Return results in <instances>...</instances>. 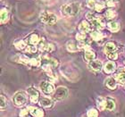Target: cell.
<instances>
[{
	"label": "cell",
	"instance_id": "1",
	"mask_svg": "<svg viewBox=\"0 0 125 117\" xmlns=\"http://www.w3.org/2000/svg\"><path fill=\"white\" fill-rule=\"evenodd\" d=\"M81 10V5L77 2L71 3V4H66L63 5L61 7V12L64 16L67 17H73L76 16Z\"/></svg>",
	"mask_w": 125,
	"mask_h": 117
},
{
	"label": "cell",
	"instance_id": "2",
	"mask_svg": "<svg viewBox=\"0 0 125 117\" xmlns=\"http://www.w3.org/2000/svg\"><path fill=\"white\" fill-rule=\"evenodd\" d=\"M86 18L87 20L91 23V25H93L96 30H103L105 27V23H104V18L102 16H97L96 15L95 13H91V12H89L87 13L86 14Z\"/></svg>",
	"mask_w": 125,
	"mask_h": 117
},
{
	"label": "cell",
	"instance_id": "3",
	"mask_svg": "<svg viewBox=\"0 0 125 117\" xmlns=\"http://www.w3.org/2000/svg\"><path fill=\"white\" fill-rule=\"evenodd\" d=\"M40 20L42 22H44L48 25H54L57 21V17L55 13H50L48 11H44L40 14Z\"/></svg>",
	"mask_w": 125,
	"mask_h": 117
},
{
	"label": "cell",
	"instance_id": "4",
	"mask_svg": "<svg viewBox=\"0 0 125 117\" xmlns=\"http://www.w3.org/2000/svg\"><path fill=\"white\" fill-rule=\"evenodd\" d=\"M13 103L17 106H22L27 103L28 100V96L24 91H18L14 94L13 97Z\"/></svg>",
	"mask_w": 125,
	"mask_h": 117
},
{
	"label": "cell",
	"instance_id": "5",
	"mask_svg": "<svg viewBox=\"0 0 125 117\" xmlns=\"http://www.w3.org/2000/svg\"><path fill=\"white\" fill-rule=\"evenodd\" d=\"M68 94H69V91H68L67 88H65V87H58L55 89L54 95H53V98L55 99V100H57V101H61V100H63V99L67 97Z\"/></svg>",
	"mask_w": 125,
	"mask_h": 117
},
{
	"label": "cell",
	"instance_id": "6",
	"mask_svg": "<svg viewBox=\"0 0 125 117\" xmlns=\"http://www.w3.org/2000/svg\"><path fill=\"white\" fill-rule=\"evenodd\" d=\"M39 87H40V89L45 95H50L55 90L54 85L52 83L48 82V81H42L40 85H39Z\"/></svg>",
	"mask_w": 125,
	"mask_h": 117
},
{
	"label": "cell",
	"instance_id": "7",
	"mask_svg": "<svg viewBox=\"0 0 125 117\" xmlns=\"http://www.w3.org/2000/svg\"><path fill=\"white\" fill-rule=\"evenodd\" d=\"M79 31L81 33H84V34H87V33H89V32H91V23L89 22L88 20H83V21H81L79 24Z\"/></svg>",
	"mask_w": 125,
	"mask_h": 117
},
{
	"label": "cell",
	"instance_id": "8",
	"mask_svg": "<svg viewBox=\"0 0 125 117\" xmlns=\"http://www.w3.org/2000/svg\"><path fill=\"white\" fill-rule=\"evenodd\" d=\"M24 41L26 42L27 45H31V46H35V45L39 44V42L40 41L39 36L37 33H31L30 35L24 39Z\"/></svg>",
	"mask_w": 125,
	"mask_h": 117
},
{
	"label": "cell",
	"instance_id": "9",
	"mask_svg": "<svg viewBox=\"0 0 125 117\" xmlns=\"http://www.w3.org/2000/svg\"><path fill=\"white\" fill-rule=\"evenodd\" d=\"M28 95L31 99V103L37 104L39 100V92L35 88H28Z\"/></svg>",
	"mask_w": 125,
	"mask_h": 117
},
{
	"label": "cell",
	"instance_id": "10",
	"mask_svg": "<svg viewBox=\"0 0 125 117\" xmlns=\"http://www.w3.org/2000/svg\"><path fill=\"white\" fill-rule=\"evenodd\" d=\"M42 64H49L52 68L57 67L59 65V62H58L57 59L52 57V56H49V55H43L42 56Z\"/></svg>",
	"mask_w": 125,
	"mask_h": 117
},
{
	"label": "cell",
	"instance_id": "11",
	"mask_svg": "<svg viewBox=\"0 0 125 117\" xmlns=\"http://www.w3.org/2000/svg\"><path fill=\"white\" fill-rule=\"evenodd\" d=\"M103 70L105 73L107 74H111L116 70V64H115L114 61H109V62H107L104 65V67H103Z\"/></svg>",
	"mask_w": 125,
	"mask_h": 117
},
{
	"label": "cell",
	"instance_id": "12",
	"mask_svg": "<svg viewBox=\"0 0 125 117\" xmlns=\"http://www.w3.org/2000/svg\"><path fill=\"white\" fill-rule=\"evenodd\" d=\"M116 50H117V46H116V44H115V42H112V41L107 42L104 47V52L106 55H108L110 53L116 52Z\"/></svg>",
	"mask_w": 125,
	"mask_h": 117
},
{
	"label": "cell",
	"instance_id": "13",
	"mask_svg": "<svg viewBox=\"0 0 125 117\" xmlns=\"http://www.w3.org/2000/svg\"><path fill=\"white\" fill-rule=\"evenodd\" d=\"M89 68L90 70L94 71V72H100L103 69V65H102V63L100 61L94 60V61L89 64Z\"/></svg>",
	"mask_w": 125,
	"mask_h": 117
},
{
	"label": "cell",
	"instance_id": "14",
	"mask_svg": "<svg viewBox=\"0 0 125 117\" xmlns=\"http://www.w3.org/2000/svg\"><path fill=\"white\" fill-rule=\"evenodd\" d=\"M104 84L111 90H115L117 88V81L115 80V78H113V77H108L104 81Z\"/></svg>",
	"mask_w": 125,
	"mask_h": 117
},
{
	"label": "cell",
	"instance_id": "15",
	"mask_svg": "<svg viewBox=\"0 0 125 117\" xmlns=\"http://www.w3.org/2000/svg\"><path fill=\"white\" fill-rule=\"evenodd\" d=\"M66 49H67L69 52L75 53L80 49V47H79V44H77L75 41L70 40V41H68L67 43H66Z\"/></svg>",
	"mask_w": 125,
	"mask_h": 117
},
{
	"label": "cell",
	"instance_id": "16",
	"mask_svg": "<svg viewBox=\"0 0 125 117\" xmlns=\"http://www.w3.org/2000/svg\"><path fill=\"white\" fill-rule=\"evenodd\" d=\"M30 114L33 117H44L45 113L43 109L39 107H31L30 108Z\"/></svg>",
	"mask_w": 125,
	"mask_h": 117
},
{
	"label": "cell",
	"instance_id": "17",
	"mask_svg": "<svg viewBox=\"0 0 125 117\" xmlns=\"http://www.w3.org/2000/svg\"><path fill=\"white\" fill-rule=\"evenodd\" d=\"M39 105L46 108H51L54 106V101L52 99L47 98V97H43L39 100Z\"/></svg>",
	"mask_w": 125,
	"mask_h": 117
},
{
	"label": "cell",
	"instance_id": "18",
	"mask_svg": "<svg viewBox=\"0 0 125 117\" xmlns=\"http://www.w3.org/2000/svg\"><path fill=\"white\" fill-rule=\"evenodd\" d=\"M95 58H96V54H95L94 51L89 50V49L85 51V53H84V59H85L86 62L90 63V62H92V61H94Z\"/></svg>",
	"mask_w": 125,
	"mask_h": 117
},
{
	"label": "cell",
	"instance_id": "19",
	"mask_svg": "<svg viewBox=\"0 0 125 117\" xmlns=\"http://www.w3.org/2000/svg\"><path fill=\"white\" fill-rule=\"evenodd\" d=\"M107 28L112 32H118V31H120V24L118 23L117 21H111L107 24Z\"/></svg>",
	"mask_w": 125,
	"mask_h": 117
},
{
	"label": "cell",
	"instance_id": "20",
	"mask_svg": "<svg viewBox=\"0 0 125 117\" xmlns=\"http://www.w3.org/2000/svg\"><path fill=\"white\" fill-rule=\"evenodd\" d=\"M0 15H1V23L4 24L5 22H7L9 20V11L6 8H2L1 12H0Z\"/></svg>",
	"mask_w": 125,
	"mask_h": 117
},
{
	"label": "cell",
	"instance_id": "21",
	"mask_svg": "<svg viewBox=\"0 0 125 117\" xmlns=\"http://www.w3.org/2000/svg\"><path fill=\"white\" fill-rule=\"evenodd\" d=\"M96 103H97V108H98L100 111H103L106 108V98L104 97H102V96H99L97 100H96Z\"/></svg>",
	"mask_w": 125,
	"mask_h": 117
},
{
	"label": "cell",
	"instance_id": "22",
	"mask_svg": "<svg viewBox=\"0 0 125 117\" xmlns=\"http://www.w3.org/2000/svg\"><path fill=\"white\" fill-rule=\"evenodd\" d=\"M116 16H117V13L115 10H113V9H108V10L105 11V13H104L105 19L109 20L110 21L116 18Z\"/></svg>",
	"mask_w": 125,
	"mask_h": 117
},
{
	"label": "cell",
	"instance_id": "23",
	"mask_svg": "<svg viewBox=\"0 0 125 117\" xmlns=\"http://www.w3.org/2000/svg\"><path fill=\"white\" fill-rule=\"evenodd\" d=\"M16 61L18 63H21V64H30L31 63V58H29L27 55H18L16 56Z\"/></svg>",
	"mask_w": 125,
	"mask_h": 117
},
{
	"label": "cell",
	"instance_id": "24",
	"mask_svg": "<svg viewBox=\"0 0 125 117\" xmlns=\"http://www.w3.org/2000/svg\"><path fill=\"white\" fill-rule=\"evenodd\" d=\"M91 38L95 41H101L102 39H104V34L98 31H94L91 32Z\"/></svg>",
	"mask_w": 125,
	"mask_h": 117
},
{
	"label": "cell",
	"instance_id": "25",
	"mask_svg": "<svg viewBox=\"0 0 125 117\" xmlns=\"http://www.w3.org/2000/svg\"><path fill=\"white\" fill-rule=\"evenodd\" d=\"M14 47L17 48L18 50H23L26 48V47L28 46V45L26 44V42L24 41V39L22 40V39H18V40H15L14 41Z\"/></svg>",
	"mask_w": 125,
	"mask_h": 117
},
{
	"label": "cell",
	"instance_id": "26",
	"mask_svg": "<svg viewBox=\"0 0 125 117\" xmlns=\"http://www.w3.org/2000/svg\"><path fill=\"white\" fill-rule=\"evenodd\" d=\"M105 5H106V4L104 2H103V1H97V2L96 3L95 10H96V12H97V13H101V12L104 11V8H105Z\"/></svg>",
	"mask_w": 125,
	"mask_h": 117
},
{
	"label": "cell",
	"instance_id": "27",
	"mask_svg": "<svg viewBox=\"0 0 125 117\" xmlns=\"http://www.w3.org/2000/svg\"><path fill=\"white\" fill-rule=\"evenodd\" d=\"M115 108V102L112 98H106V108L108 111H113Z\"/></svg>",
	"mask_w": 125,
	"mask_h": 117
},
{
	"label": "cell",
	"instance_id": "28",
	"mask_svg": "<svg viewBox=\"0 0 125 117\" xmlns=\"http://www.w3.org/2000/svg\"><path fill=\"white\" fill-rule=\"evenodd\" d=\"M41 59L39 57H34L31 58V63H30V65L31 66H34V67H39V65L41 64Z\"/></svg>",
	"mask_w": 125,
	"mask_h": 117
},
{
	"label": "cell",
	"instance_id": "29",
	"mask_svg": "<svg viewBox=\"0 0 125 117\" xmlns=\"http://www.w3.org/2000/svg\"><path fill=\"white\" fill-rule=\"evenodd\" d=\"M55 50V45L53 44V43H51V42H47L44 51H46V52H47V53H52V52H54Z\"/></svg>",
	"mask_w": 125,
	"mask_h": 117
},
{
	"label": "cell",
	"instance_id": "30",
	"mask_svg": "<svg viewBox=\"0 0 125 117\" xmlns=\"http://www.w3.org/2000/svg\"><path fill=\"white\" fill-rule=\"evenodd\" d=\"M76 39L79 41V43H81V42H84V41H87L88 40V38H87L86 34L84 33H81V32H79V33L76 34L75 36Z\"/></svg>",
	"mask_w": 125,
	"mask_h": 117
},
{
	"label": "cell",
	"instance_id": "31",
	"mask_svg": "<svg viewBox=\"0 0 125 117\" xmlns=\"http://www.w3.org/2000/svg\"><path fill=\"white\" fill-rule=\"evenodd\" d=\"M25 52L27 54H35L37 52V50H38V47H35V46H31V45H28L25 48Z\"/></svg>",
	"mask_w": 125,
	"mask_h": 117
},
{
	"label": "cell",
	"instance_id": "32",
	"mask_svg": "<svg viewBox=\"0 0 125 117\" xmlns=\"http://www.w3.org/2000/svg\"><path fill=\"white\" fill-rule=\"evenodd\" d=\"M46 44H47V42H46L45 39L44 38H42V39H40V41L39 42V44H38V49L40 50V51H44Z\"/></svg>",
	"mask_w": 125,
	"mask_h": 117
},
{
	"label": "cell",
	"instance_id": "33",
	"mask_svg": "<svg viewBox=\"0 0 125 117\" xmlns=\"http://www.w3.org/2000/svg\"><path fill=\"white\" fill-rule=\"evenodd\" d=\"M87 116L88 117H98V112L96 109H89L87 112Z\"/></svg>",
	"mask_w": 125,
	"mask_h": 117
},
{
	"label": "cell",
	"instance_id": "34",
	"mask_svg": "<svg viewBox=\"0 0 125 117\" xmlns=\"http://www.w3.org/2000/svg\"><path fill=\"white\" fill-rule=\"evenodd\" d=\"M96 3V2L95 0H86V5L89 9H95Z\"/></svg>",
	"mask_w": 125,
	"mask_h": 117
},
{
	"label": "cell",
	"instance_id": "35",
	"mask_svg": "<svg viewBox=\"0 0 125 117\" xmlns=\"http://www.w3.org/2000/svg\"><path fill=\"white\" fill-rule=\"evenodd\" d=\"M6 106H7V100L5 96L1 95V110H4Z\"/></svg>",
	"mask_w": 125,
	"mask_h": 117
},
{
	"label": "cell",
	"instance_id": "36",
	"mask_svg": "<svg viewBox=\"0 0 125 117\" xmlns=\"http://www.w3.org/2000/svg\"><path fill=\"white\" fill-rule=\"evenodd\" d=\"M107 58L110 59L111 61H115L118 58V54L116 52H114V53H110L108 55H106Z\"/></svg>",
	"mask_w": 125,
	"mask_h": 117
},
{
	"label": "cell",
	"instance_id": "37",
	"mask_svg": "<svg viewBox=\"0 0 125 117\" xmlns=\"http://www.w3.org/2000/svg\"><path fill=\"white\" fill-rule=\"evenodd\" d=\"M28 113H29V110H28V109H26V108H25V109H22L21 112H20V116L24 117L25 115H28Z\"/></svg>",
	"mask_w": 125,
	"mask_h": 117
},
{
	"label": "cell",
	"instance_id": "38",
	"mask_svg": "<svg viewBox=\"0 0 125 117\" xmlns=\"http://www.w3.org/2000/svg\"><path fill=\"white\" fill-rule=\"evenodd\" d=\"M106 6H108V7H114V6H115V1L109 0V1H108V2L106 3Z\"/></svg>",
	"mask_w": 125,
	"mask_h": 117
},
{
	"label": "cell",
	"instance_id": "39",
	"mask_svg": "<svg viewBox=\"0 0 125 117\" xmlns=\"http://www.w3.org/2000/svg\"><path fill=\"white\" fill-rule=\"evenodd\" d=\"M112 1H116V0H112Z\"/></svg>",
	"mask_w": 125,
	"mask_h": 117
},
{
	"label": "cell",
	"instance_id": "40",
	"mask_svg": "<svg viewBox=\"0 0 125 117\" xmlns=\"http://www.w3.org/2000/svg\"><path fill=\"white\" fill-rule=\"evenodd\" d=\"M124 64H125V61H124Z\"/></svg>",
	"mask_w": 125,
	"mask_h": 117
}]
</instances>
